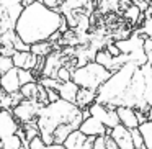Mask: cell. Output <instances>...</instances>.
Instances as JSON below:
<instances>
[{
  "label": "cell",
  "instance_id": "23",
  "mask_svg": "<svg viewBox=\"0 0 152 149\" xmlns=\"http://www.w3.org/2000/svg\"><path fill=\"white\" fill-rule=\"evenodd\" d=\"M56 79L59 82H67V80H72V70L69 69L67 66H62L56 74Z\"/></svg>",
  "mask_w": 152,
  "mask_h": 149
},
{
  "label": "cell",
  "instance_id": "30",
  "mask_svg": "<svg viewBox=\"0 0 152 149\" xmlns=\"http://www.w3.org/2000/svg\"><path fill=\"white\" fill-rule=\"evenodd\" d=\"M106 51H108V53L111 54L113 57H118V56H121V51L118 49V46H116V43H110L108 46H106Z\"/></svg>",
  "mask_w": 152,
  "mask_h": 149
},
{
  "label": "cell",
  "instance_id": "24",
  "mask_svg": "<svg viewBox=\"0 0 152 149\" xmlns=\"http://www.w3.org/2000/svg\"><path fill=\"white\" fill-rule=\"evenodd\" d=\"M13 66V61L12 57H5V56H0V74H5L7 70H10Z\"/></svg>",
  "mask_w": 152,
  "mask_h": 149
},
{
  "label": "cell",
  "instance_id": "32",
  "mask_svg": "<svg viewBox=\"0 0 152 149\" xmlns=\"http://www.w3.org/2000/svg\"><path fill=\"white\" fill-rule=\"evenodd\" d=\"M106 142H108V149H119V148H118V144H116V142L113 141V139L110 138V136H108V141H106Z\"/></svg>",
  "mask_w": 152,
  "mask_h": 149
},
{
  "label": "cell",
  "instance_id": "4",
  "mask_svg": "<svg viewBox=\"0 0 152 149\" xmlns=\"http://www.w3.org/2000/svg\"><path fill=\"white\" fill-rule=\"evenodd\" d=\"M113 72H110L108 69H105L103 66H100L95 61L79 66L72 70V82L77 84L80 89H88V90H96L111 77Z\"/></svg>",
  "mask_w": 152,
  "mask_h": 149
},
{
  "label": "cell",
  "instance_id": "34",
  "mask_svg": "<svg viewBox=\"0 0 152 149\" xmlns=\"http://www.w3.org/2000/svg\"><path fill=\"white\" fill-rule=\"evenodd\" d=\"M145 118H147L149 121H152V105L149 106V110H147V112H145Z\"/></svg>",
  "mask_w": 152,
  "mask_h": 149
},
{
  "label": "cell",
  "instance_id": "8",
  "mask_svg": "<svg viewBox=\"0 0 152 149\" xmlns=\"http://www.w3.org/2000/svg\"><path fill=\"white\" fill-rule=\"evenodd\" d=\"M88 112H90V116H93V118H96L98 121H102L108 129H111V128H115V126L119 125L118 115H116V108H111V106H108V105L95 102V103L90 105Z\"/></svg>",
  "mask_w": 152,
  "mask_h": 149
},
{
  "label": "cell",
  "instance_id": "1",
  "mask_svg": "<svg viewBox=\"0 0 152 149\" xmlns=\"http://www.w3.org/2000/svg\"><path fill=\"white\" fill-rule=\"evenodd\" d=\"M111 108L131 106L145 113L152 105V66L128 62L96 90V100Z\"/></svg>",
  "mask_w": 152,
  "mask_h": 149
},
{
  "label": "cell",
  "instance_id": "7",
  "mask_svg": "<svg viewBox=\"0 0 152 149\" xmlns=\"http://www.w3.org/2000/svg\"><path fill=\"white\" fill-rule=\"evenodd\" d=\"M41 108H43L41 103L34 102V100L23 98L15 108H12V113L18 120L20 125H28V123H36Z\"/></svg>",
  "mask_w": 152,
  "mask_h": 149
},
{
  "label": "cell",
  "instance_id": "18",
  "mask_svg": "<svg viewBox=\"0 0 152 149\" xmlns=\"http://www.w3.org/2000/svg\"><path fill=\"white\" fill-rule=\"evenodd\" d=\"M53 43L51 41H43V43H36V44H31L30 46V51L38 57H46L53 53Z\"/></svg>",
  "mask_w": 152,
  "mask_h": 149
},
{
  "label": "cell",
  "instance_id": "19",
  "mask_svg": "<svg viewBox=\"0 0 152 149\" xmlns=\"http://www.w3.org/2000/svg\"><path fill=\"white\" fill-rule=\"evenodd\" d=\"M139 133L142 136V141H144L145 149H152V121H144L139 125Z\"/></svg>",
  "mask_w": 152,
  "mask_h": 149
},
{
  "label": "cell",
  "instance_id": "31",
  "mask_svg": "<svg viewBox=\"0 0 152 149\" xmlns=\"http://www.w3.org/2000/svg\"><path fill=\"white\" fill-rule=\"evenodd\" d=\"M46 92H48V100H49V103L57 102V100L61 98V97H59V92H57V90H48V89H46Z\"/></svg>",
  "mask_w": 152,
  "mask_h": 149
},
{
  "label": "cell",
  "instance_id": "16",
  "mask_svg": "<svg viewBox=\"0 0 152 149\" xmlns=\"http://www.w3.org/2000/svg\"><path fill=\"white\" fill-rule=\"evenodd\" d=\"M79 89L80 87L77 84H74L72 80H67V82H62L59 87V97L66 102H70V103H75V98H77V93H79Z\"/></svg>",
  "mask_w": 152,
  "mask_h": 149
},
{
  "label": "cell",
  "instance_id": "27",
  "mask_svg": "<svg viewBox=\"0 0 152 149\" xmlns=\"http://www.w3.org/2000/svg\"><path fill=\"white\" fill-rule=\"evenodd\" d=\"M44 148H46V142L43 141V138H41V136L33 138L30 141V144H28V149H44Z\"/></svg>",
  "mask_w": 152,
  "mask_h": 149
},
{
  "label": "cell",
  "instance_id": "10",
  "mask_svg": "<svg viewBox=\"0 0 152 149\" xmlns=\"http://www.w3.org/2000/svg\"><path fill=\"white\" fill-rule=\"evenodd\" d=\"M21 125L13 116L12 110H0V141L12 138L18 133Z\"/></svg>",
  "mask_w": 152,
  "mask_h": 149
},
{
  "label": "cell",
  "instance_id": "12",
  "mask_svg": "<svg viewBox=\"0 0 152 149\" xmlns=\"http://www.w3.org/2000/svg\"><path fill=\"white\" fill-rule=\"evenodd\" d=\"M93 141H95V138L85 136L80 129H75L67 136L62 146L66 149H93Z\"/></svg>",
  "mask_w": 152,
  "mask_h": 149
},
{
  "label": "cell",
  "instance_id": "29",
  "mask_svg": "<svg viewBox=\"0 0 152 149\" xmlns=\"http://www.w3.org/2000/svg\"><path fill=\"white\" fill-rule=\"evenodd\" d=\"M13 49L15 51H30V46H28V44H25L23 41L17 36V40L13 41Z\"/></svg>",
  "mask_w": 152,
  "mask_h": 149
},
{
  "label": "cell",
  "instance_id": "9",
  "mask_svg": "<svg viewBox=\"0 0 152 149\" xmlns=\"http://www.w3.org/2000/svg\"><path fill=\"white\" fill-rule=\"evenodd\" d=\"M116 115H118L119 125H123L128 129H136V128H139L141 123L147 121L145 113L139 112L136 108H131V106H118L116 108Z\"/></svg>",
  "mask_w": 152,
  "mask_h": 149
},
{
  "label": "cell",
  "instance_id": "17",
  "mask_svg": "<svg viewBox=\"0 0 152 149\" xmlns=\"http://www.w3.org/2000/svg\"><path fill=\"white\" fill-rule=\"evenodd\" d=\"M96 100V92L88 89H79V93H77V98H75V105L82 110L90 108L92 103H95Z\"/></svg>",
  "mask_w": 152,
  "mask_h": 149
},
{
  "label": "cell",
  "instance_id": "22",
  "mask_svg": "<svg viewBox=\"0 0 152 149\" xmlns=\"http://www.w3.org/2000/svg\"><path fill=\"white\" fill-rule=\"evenodd\" d=\"M18 79H20V84H21V85H25V84H30V82H36L33 70L18 69Z\"/></svg>",
  "mask_w": 152,
  "mask_h": 149
},
{
  "label": "cell",
  "instance_id": "28",
  "mask_svg": "<svg viewBox=\"0 0 152 149\" xmlns=\"http://www.w3.org/2000/svg\"><path fill=\"white\" fill-rule=\"evenodd\" d=\"M46 7L53 8V10H61V7H62L64 4H66L67 0H41Z\"/></svg>",
  "mask_w": 152,
  "mask_h": 149
},
{
  "label": "cell",
  "instance_id": "20",
  "mask_svg": "<svg viewBox=\"0 0 152 149\" xmlns=\"http://www.w3.org/2000/svg\"><path fill=\"white\" fill-rule=\"evenodd\" d=\"M38 92H39V84L38 82L25 84V85H21V89H20V93L23 95V98L34 100V102H36V98H38Z\"/></svg>",
  "mask_w": 152,
  "mask_h": 149
},
{
  "label": "cell",
  "instance_id": "11",
  "mask_svg": "<svg viewBox=\"0 0 152 149\" xmlns=\"http://www.w3.org/2000/svg\"><path fill=\"white\" fill-rule=\"evenodd\" d=\"M108 136L118 144L119 149H134V141H132L131 129L124 128L123 125H118L115 128L108 129Z\"/></svg>",
  "mask_w": 152,
  "mask_h": 149
},
{
  "label": "cell",
  "instance_id": "15",
  "mask_svg": "<svg viewBox=\"0 0 152 149\" xmlns=\"http://www.w3.org/2000/svg\"><path fill=\"white\" fill-rule=\"evenodd\" d=\"M38 59L39 57L34 56L31 51H17L13 54V57H12L13 66L17 69H25V70H34V67L38 64Z\"/></svg>",
  "mask_w": 152,
  "mask_h": 149
},
{
  "label": "cell",
  "instance_id": "14",
  "mask_svg": "<svg viewBox=\"0 0 152 149\" xmlns=\"http://www.w3.org/2000/svg\"><path fill=\"white\" fill-rule=\"evenodd\" d=\"M79 129L85 136H92V138H98V136L108 134V128H106L102 121H98L96 118H93V116H88V118L83 120Z\"/></svg>",
  "mask_w": 152,
  "mask_h": 149
},
{
  "label": "cell",
  "instance_id": "2",
  "mask_svg": "<svg viewBox=\"0 0 152 149\" xmlns=\"http://www.w3.org/2000/svg\"><path fill=\"white\" fill-rule=\"evenodd\" d=\"M66 23V17L59 10H53L46 7L41 0H36L31 5L23 7L15 23V33L25 44L31 46L49 41L57 31L64 33L67 30Z\"/></svg>",
  "mask_w": 152,
  "mask_h": 149
},
{
  "label": "cell",
  "instance_id": "13",
  "mask_svg": "<svg viewBox=\"0 0 152 149\" xmlns=\"http://www.w3.org/2000/svg\"><path fill=\"white\" fill-rule=\"evenodd\" d=\"M0 89L4 90V92H7L8 95L20 92L21 84H20V79H18V69L17 67H12V69L7 70L5 74H0Z\"/></svg>",
  "mask_w": 152,
  "mask_h": 149
},
{
  "label": "cell",
  "instance_id": "35",
  "mask_svg": "<svg viewBox=\"0 0 152 149\" xmlns=\"http://www.w3.org/2000/svg\"><path fill=\"white\" fill-rule=\"evenodd\" d=\"M33 2H36V0H21V5H23V7H26V5H31Z\"/></svg>",
  "mask_w": 152,
  "mask_h": 149
},
{
  "label": "cell",
  "instance_id": "25",
  "mask_svg": "<svg viewBox=\"0 0 152 149\" xmlns=\"http://www.w3.org/2000/svg\"><path fill=\"white\" fill-rule=\"evenodd\" d=\"M106 141H108V134L95 138V141H93V149H108V142Z\"/></svg>",
  "mask_w": 152,
  "mask_h": 149
},
{
  "label": "cell",
  "instance_id": "6",
  "mask_svg": "<svg viewBox=\"0 0 152 149\" xmlns=\"http://www.w3.org/2000/svg\"><path fill=\"white\" fill-rule=\"evenodd\" d=\"M21 10V0H0V34L8 30H15V23Z\"/></svg>",
  "mask_w": 152,
  "mask_h": 149
},
{
  "label": "cell",
  "instance_id": "26",
  "mask_svg": "<svg viewBox=\"0 0 152 149\" xmlns=\"http://www.w3.org/2000/svg\"><path fill=\"white\" fill-rule=\"evenodd\" d=\"M141 8L139 7H136V5H132V7H129L128 8V12H126V17L128 18H131V21H137V18L141 17Z\"/></svg>",
  "mask_w": 152,
  "mask_h": 149
},
{
  "label": "cell",
  "instance_id": "3",
  "mask_svg": "<svg viewBox=\"0 0 152 149\" xmlns=\"http://www.w3.org/2000/svg\"><path fill=\"white\" fill-rule=\"evenodd\" d=\"M82 121L83 110L79 108L75 103L59 98L57 102L48 103L41 108L36 125L39 129V136L46 142V146H49L64 144L67 136L80 128Z\"/></svg>",
  "mask_w": 152,
  "mask_h": 149
},
{
  "label": "cell",
  "instance_id": "5",
  "mask_svg": "<svg viewBox=\"0 0 152 149\" xmlns=\"http://www.w3.org/2000/svg\"><path fill=\"white\" fill-rule=\"evenodd\" d=\"M144 40L145 38L139 36V34H132L128 40L116 41V46L121 51V54H126L129 57V62L144 66V64H147V57L144 53Z\"/></svg>",
  "mask_w": 152,
  "mask_h": 149
},
{
  "label": "cell",
  "instance_id": "33",
  "mask_svg": "<svg viewBox=\"0 0 152 149\" xmlns=\"http://www.w3.org/2000/svg\"><path fill=\"white\" fill-rule=\"evenodd\" d=\"M44 149H66L62 144H49V146H46Z\"/></svg>",
  "mask_w": 152,
  "mask_h": 149
},
{
  "label": "cell",
  "instance_id": "21",
  "mask_svg": "<svg viewBox=\"0 0 152 149\" xmlns=\"http://www.w3.org/2000/svg\"><path fill=\"white\" fill-rule=\"evenodd\" d=\"M38 82H39L44 89H48V90H59L61 84H62V82H59L57 79H54V77H41Z\"/></svg>",
  "mask_w": 152,
  "mask_h": 149
}]
</instances>
